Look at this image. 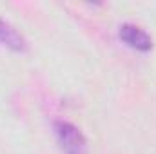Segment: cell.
I'll list each match as a JSON object with an SVG mask.
<instances>
[{"label": "cell", "mask_w": 156, "mask_h": 154, "mask_svg": "<svg viewBox=\"0 0 156 154\" xmlns=\"http://www.w3.org/2000/svg\"><path fill=\"white\" fill-rule=\"evenodd\" d=\"M53 129L64 154H87V138L75 123L67 120H56Z\"/></svg>", "instance_id": "obj_1"}, {"label": "cell", "mask_w": 156, "mask_h": 154, "mask_svg": "<svg viewBox=\"0 0 156 154\" xmlns=\"http://www.w3.org/2000/svg\"><path fill=\"white\" fill-rule=\"evenodd\" d=\"M118 37H120L122 42H125L129 47H133L136 51L145 53V51L153 49V38H151V35L145 29H142L140 26H136V24H131V22L122 24L120 31H118Z\"/></svg>", "instance_id": "obj_2"}, {"label": "cell", "mask_w": 156, "mask_h": 154, "mask_svg": "<svg viewBox=\"0 0 156 154\" xmlns=\"http://www.w3.org/2000/svg\"><path fill=\"white\" fill-rule=\"evenodd\" d=\"M0 44L16 53H24L27 49V42L22 37V33H18V29H15L4 18H0Z\"/></svg>", "instance_id": "obj_3"}]
</instances>
